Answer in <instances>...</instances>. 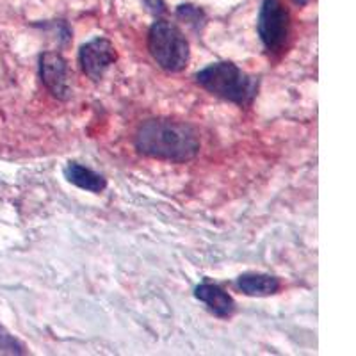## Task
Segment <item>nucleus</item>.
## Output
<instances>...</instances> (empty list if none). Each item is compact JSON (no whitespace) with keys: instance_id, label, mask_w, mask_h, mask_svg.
Returning <instances> with one entry per match:
<instances>
[{"instance_id":"1","label":"nucleus","mask_w":356,"mask_h":356,"mask_svg":"<svg viewBox=\"0 0 356 356\" xmlns=\"http://www.w3.org/2000/svg\"><path fill=\"white\" fill-rule=\"evenodd\" d=\"M136 148L143 155L171 162H187L200 152L196 130L171 120H148L136 132Z\"/></svg>"},{"instance_id":"2","label":"nucleus","mask_w":356,"mask_h":356,"mask_svg":"<svg viewBox=\"0 0 356 356\" xmlns=\"http://www.w3.org/2000/svg\"><path fill=\"white\" fill-rule=\"evenodd\" d=\"M196 82L209 93L248 107L253 104L259 91V79L244 73L234 63H214L196 73Z\"/></svg>"},{"instance_id":"3","label":"nucleus","mask_w":356,"mask_h":356,"mask_svg":"<svg viewBox=\"0 0 356 356\" xmlns=\"http://www.w3.org/2000/svg\"><path fill=\"white\" fill-rule=\"evenodd\" d=\"M148 50L166 72H182L189 61V43L180 29L168 20H157L148 33Z\"/></svg>"},{"instance_id":"4","label":"nucleus","mask_w":356,"mask_h":356,"mask_svg":"<svg viewBox=\"0 0 356 356\" xmlns=\"http://www.w3.org/2000/svg\"><path fill=\"white\" fill-rule=\"evenodd\" d=\"M259 36L269 54L280 52L287 43L291 17L282 0H264L259 13Z\"/></svg>"},{"instance_id":"5","label":"nucleus","mask_w":356,"mask_h":356,"mask_svg":"<svg viewBox=\"0 0 356 356\" xmlns=\"http://www.w3.org/2000/svg\"><path fill=\"white\" fill-rule=\"evenodd\" d=\"M116 61V50L114 44L106 38H95L82 44L81 52H79V63H81L82 72L88 75L91 81L98 82L111 65Z\"/></svg>"},{"instance_id":"6","label":"nucleus","mask_w":356,"mask_h":356,"mask_svg":"<svg viewBox=\"0 0 356 356\" xmlns=\"http://www.w3.org/2000/svg\"><path fill=\"white\" fill-rule=\"evenodd\" d=\"M40 77L44 88L59 100L72 97L70 88V72L65 57L59 52H43L40 56Z\"/></svg>"},{"instance_id":"7","label":"nucleus","mask_w":356,"mask_h":356,"mask_svg":"<svg viewBox=\"0 0 356 356\" xmlns=\"http://www.w3.org/2000/svg\"><path fill=\"white\" fill-rule=\"evenodd\" d=\"M195 296L202 303L207 305V308L214 314L216 317H230L235 312V301L228 292L222 291L219 285L211 284V282H203L196 287Z\"/></svg>"},{"instance_id":"8","label":"nucleus","mask_w":356,"mask_h":356,"mask_svg":"<svg viewBox=\"0 0 356 356\" xmlns=\"http://www.w3.org/2000/svg\"><path fill=\"white\" fill-rule=\"evenodd\" d=\"M65 177L73 186L81 189L89 191V193H102L107 187V180L102 175L95 173L93 170L82 166L79 162H68L65 168Z\"/></svg>"},{"instance_id":"9","label":"nucleus","mask_w":356,"mask_h":356,"mask_svg":"<svg viewBox=\"0 0 356 356\" xmlns=\"http://www.w3.org/2000/svg\"><path fill=\"white\" fill-rule=\"evenodd\" d=\"M237 289L246 296H271L280 291V280L271 275L260 273H246L237 278Z\"/></svg>"},{"instance_id":"10","label":"nucleus","mask_w":356,"mask_h":356,"mask_svg":"<svg viewBox=\"0 0 356 356\" xmlns=\"http://www.w3.org/2000/svg\"><path fill=\"white\" fill-rule=\"evenodd\" d=\"M0 349L6 353H13V355H24V346L18 342L13 335H9L2 326H0Z\"/></svg>"},{"instance_id":"11","label":"nucleus","mask_w":356,"mask_h":356,"mask_svg":"<svg viewBox=\"0 0 356 356\" xmlns=\"http://www.w3.org/2000/svg\"><path fill=\"white\" fill-rule=\"evenodd\" d=\"M177 17L180 20L187 22L189 25H195V27H198L203 22V13L195 6H180L177 11Z\"/></svg>"},{"instance_id":"12","label":"nucleus","mask_w":356,"mask_h":356,"mask_svg":"<svg viewBox=\"0 0 356 356\" xmlns=\"http://www.w3.org/2000/svg\"><path fill=\"white\" fill-rule=\"evenodd\" d=\"M143 4L146 6V9L155 15V17H162V15H166V4H164V0H143Z\"/></svg>"},{"instance_id":"13","label":"nucleus","mask_w":356,"mask_h":356,"mask_svg":"<svg viewBox=\"0 0 356 356\" xmlns=\"http://www.w3.org/2000/svg\"><path fill=\"white\" fill-rule=\"evenodd\" d=\"M292 2H294V4H298V6H305L308 0H292Z\"/></svg>"}]
</instances>
